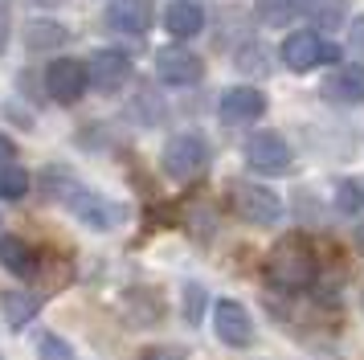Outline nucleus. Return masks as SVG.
<instances>
[{
	"label": "nucleus",
	"mask_w": 364,
	"mask_h": 360,
	"mask_svg": "<svg viewBox=\"0 0 364 360\" xmlns=\"http://www.w3.org/2000/svg\"><path fill=\"white\" fill-rule=\"evenodd\" d=\"M266 282L274 291H287V295L311 287L315 282V254H311V245H307V238L291 233V238H282L270 250V258H266Z\"/></svg>",
	"instance_id": "nucleus-1"
},
{
	"label": "nucleus",
	"mask_w": 364,
	"mask_h": 360,
	"mask_svg": "<svg viewBox=\"0 0 364 360\" xmlns=\"http://www.w3.org/2000/svg\"><path fill=\"white\" fill-rule=\"evenodd\" d=\"M160 164H164V172L172 180L200 176L205 164H209V144H205V135H200V131H181V135H172Z\"/></svg>",
	"instance_id": "nucleus-2"
},
{
	"label": "nucleus",
	"mask_w": 364,
	"mask_h": 360,
	"mask_svg": "<svg viewBox=\"0 0 364 360\" xmlns=\"http://www.w3.org/2000/svg\"><path fill=\"white\" fill-rule=\"evenodd\" d=\"M336 58H340V49L331 41H323L315 29H299L282 41V65L295 70V74H307L315 65H331Z\"/></svg>",
	"instance_id": "nucleus-3"
},
{
	"label": "nucleus",
	"mask_w": 364,
	"mask_h": 360,
	"mask_svg": "<svg viewBox=\"0 0 364 360\" xmlns=\"http://www.w3.org/2000/svg\"><path fill=\"white\" fill-rule=\"evenodd\" d=\"M242 152H246V164L254 172H262V176H282V172H291V144L282 139L279 131H258V135H250Z\"/></svg>",
	"instance_id": "nucleus-4"
},
{
	"label": "nucleus",
	"mask_w": 364,
	"mask_h": 360,
	"mask_svg": "<svg viewBox=\"0 0 364 360\" xmlns=\"http://www.w3.org/2000/svg\"><path fill=\"white\" fill-rule=\"evenodd\" d=\"M46 90H50L53 102L62 107H74L78 98L90 90V74H86V62L78 58H53L50 70H46Z\"/></svg>",
	"instance_id": "nucleus-5"
},
{
	"label": "nucleus",
	"mask_w": 364,
	"mask_h": 360,
	"mask_svg": "<svg viewBox=\"0 0 364 360\" xmlns=\"http://www.w3.org/2000/svg\"><path fill=\"white\" fill-rule=\"evenodd\" d=\"M213 332L225 348H250L254 344V319L237 299H221L213 307Z\"/></svg>",
	"instance_id": "nucleus-6"
},
{
	"label": "nucleus",
	"mask_w": 364,
	"mask_h": 360,
	"mask_svg": "<svg viewBox=\"0 0 364 360\" xmlns=\"http://www.w3.org/2000/svg\"><path fill=\"white\" fill-rule=\"evenodd\" d=\"M233 209L250 226H274V221H282V201L270 189H258V184H237Z\"/></svg>",
	"instance_id": "nucleus-7"
},
{
	"label": "nucleus",
	"mask_w": 364,
	"mask_h": 360,
	"mask_svg": "<svg viewBox=\"0 0 364 360\" xmlns=\"http://www.w3.org/2000/svg\"><path fill=\"white\" fill-rule=\"evenodd\" d=\"M86 74H90V86L102 90V95H115L119 86L132 74V58L123 49H95L90 62H86Z\"/></svg>",
	"instance_id": "nucleus-8"
},
{
	"label": "nucleus",
	"mask_w": 364,
	"mask_h": 360,
	"mask_svg": "<svg viewBox=\"0 0 364 360\" xmlns=\"http://www.w3.org/2000/svg\"><path fill=\"white\" fill-rule=\"evenodd\" d=\"M156 74H160V82H168V86H193V82L205 74V62L184 46H164L156 53Z\"/></svg>",
	"instance_id": "nucleus-9"
},
{
	"label": "nucleus",
	"mask_w": 364,
	"mask_h": 360,
	"mask_svg": "<svg viewBox=\"0 0 364 360\" xmlns=\"http://www.w3.org/2000/svg\"><path fill=\"white\" fill-rule=\"evenodd\" d=\"M151 21H156V0H111V9H107V25L115 33L144 37Z\"/></svg>",
	"instance_id": "nucleus-10"
},
{
	"label": "nucleus",
	"mask_w": 364,
	"mask_h": 360,
	"mask_svg": "<svg viewBox=\"0 0 364 360\" xmlns=\"http://www.w3.org/2000/svg\"><path fill=\"white\" fill-rule=\"evenodd\" d=\"M217 115H221L225 123H254V119L266 115V95L258 86H233V90L221 95Z\"/></svg>",
	"instance_id": "nucleus-11"
},
{
	"label": "nucleus",
	"mask_w": 364,
	"mask_h": 360,
	"mask_svg": "<svg viewBox=\"0 0 364 360\" xmlns=\"http://www.w3.org/2000/svg\"><path fill=\"white\" fill-rule=\"evenodd\" d=\"M66 205L78 213L90 229H111L119 221V205H111V201L99 196L95 189H78V184H74V189L66 193Z\"/></svg>",
	"instance_id": "nucleus-12"
},
{
	"label": "nucleus",
	"mask_w": 364,
	"mask_h": 360,
	"mask_svg": "<svg viewBox=\"0 0 364 360\" xmlns=\"http://www.w3.org/2000/svg\"><path fill=\"white\" fill-rule=\"evenodd\" d=\"M323 95L331 102H348V107H364V65H340L328 82Z\"/></svg>",
	"instance_id": "nucleus-13"
},
{
	"label": "nucleus",
	"mask_w": 364,
	"mask_h": 360,
	"mask_svg": "<svg viewBox=\"0 0 364 360\" xmlns=\"http://www.w3.org/2000/svg\"><path fill=\"white\" fill-rule=\"evenodd\" d=\"M164 29L172 33V37H197L200 29H205V9H200L197 0H172L164 9Z\"/></svg>",
	"instance_id": "nucleus-14"
},
{
	"label": "nucleus",
	"mask_w": 364,
	"mask_h": 360,
	"mask_svg": "<svg viewBox=\"0 0 364 360\" xmlns=\"http://www.w3.org/2000/svg\"><path fill=\"white\" fill-rule=\"evenodd\" d=\"M0 266H4L9 275H17V278H33L37 275V254L29 250L25 238L4 233V238H0Z\"/></svg>",
	"instance_id": "nucleus-15"
},
{
	"label": "nucleus",
	"mask_w": 364,
	"mask_h": 360,
	"mask_svg": "<svg viewBox=\"0 0 364 360\" xmlns=\"http://www.w3.org/2000/svg\"><path fill=\"white\" fill-rule=\"evenodd\" d=\"M0 307H4V319L9 327H25L41 311V295H29V291H4L0 295Z\"/></svg>",
	"instance_id": "nucleus-16"
},
{
	"label": "nucleus",
	"mask_w": 364,
	"mask_h": 360,
	"mask_svg": "<svg viewBox=\"0 0 364 360\" xmlns=\"http://www.w3.org/2000/svg\"><path fill=\"white\" fill-rule=\"evenodd\" d=\"M307 16L319 29H340L348 21V0H307Z\"/></svg>",
	"instance_id": "nucleus-17"
},
{
	"label": "nucleus",
	"mask_w": 364,
	"mask_h": 360,
	"mask_svg": "<svg viewBox=\"0 0 364 360\" xmlns=\"http://www.w3.org/2000/svg\"><path fill=\"white\" fill-rule=\"evenodd\" d=\"M254 9H258L266 25H291L307 9V0H254Z\"/></svg>",
	"instance_id": "nucleus-18"
},
{
	"label": "nucleus",
	"mask_w": 364,
	"mask_h": 360,
	"mask_svg": "<svg viewBox=\"0 0 364 360\" xmlns=\"http://www.w3.org/2000/svg\"><path fill=\"white\" fill-rule=\"evenodd\" d=\"M66 37H70V33L62 29V25H53V21H33L29 33H25V46H29V49H58Z\"/></svg>",
	"instance_id": "nucleus-19"
},
{
	"label": "nucleus",
	"mask_w": 364,
	"mask_h": 360,
	"mask_svg": "<svg viewBox=\"0 0 364 360\" xmlns=\"http://www.w3.org/2000/svg\"><path fill=\"white\" fill-rule=\"evenodd\" d=\"M336 209L348 213V217H356L364 209V184L360 180H340L336 184Z\"/></svg>",
	"instance_id": "nucleus-20"
},
{
	"label": "nucleus",
	"mask_w": 364,
	"mask_h": 360,
	"mask_svg": "<svg viewBox=\"0 0 364 360\" xmlns=\"http://www.w3.org/2000/svg\"><path fill=\"white\" fill-rule=\"evenodd\" d=\"M25 193H29V172L17 168V164L0 168V196H4V201H21Z\"/></svg>",
	"instance_id": "nucleus-21"
},
{
	"label": "nucleus",
	"mask_w": 364,
	"mask_h": 360,
	"mask_svg": "<svg viewBox=\"0 0 364 360\" xmlns=\"http://www.w3.org/2000/svg\"><path fill=\"white\" fill-rule=\"evenodd\" d=\"M237 70H242V74H270L266 46H258V41H246V46L237 49Z\"/></svg>",
	"instance_id": "nucleus-22"
},
{
	"label": "nucleus",
	"mask_w": 364,
	"mask_h": 360,
	"mask_svg": "<svg viewBox=\"0 0 364 360\" xmlns=\"http://www.w3.org/2000/svg\"><path fill=\"white\" fill-rule=\"evenodd\" d=\"M37 360H74V352H70V344L62 340V336H41L37 340Z\"/></svg>",
	"instance_id": "nucleus-23"
},
{
	"label": "nucleus",
	"mask_w": 364,
	"mask_h": 360,
	"mask_svg": "<svg viewBox=\"0 0 364 360\" xmlns=\"http://www.w3.org/2000/svg\"><path fill=\"white\" fill-rule=\"evenodd\" d=\"M200 307H205V287L200 282H188L184 287V319L188 324H200Z\"/></svg>",
	"instance_id": "nucleus-24"
},
{
	"label": "nucleus",
	"mask_w": 364,
	"mask_h": 360,
	"mask_svg": "<svg viewBox=\"0 0 364 360\" xmlns=\"http://www.w3.org/2000/svg\"><path fill=\"white\" fill-rule=\"evenodd\" d=\"M9 33H13V16H9V0H0V53L9 49Z\"/></svg>",
	"instance_id": "nucleus-25"
},
{
	"label": "nucleus",
	"mask_w": 364,
	"mask_h": 360,
	"mask_svg": "<svg viewBox=\"0 0 364 360\" xmlns=\"http://www.w3.org/2000/svg\"><path fill=\"white\" fill-rule=\"evenodd\" d=\"M144 360H184V352L181 348H148Z\"/></svg>",
	"instance_id": "nucleus-26"
},
{
	"label": "nucleus",
	"mask_w": 364,
	"mask_h": 360,
	"mask_svg": "<svg viewBox=\"0 0 364 360\" xmlns=\"http://www.w3.org/2000/svg\"><path fill=\"white\" fill-rule=\"evenodd\" d=\"M352 49H356V58H364V16H356V25H352Z\"/></svg>",
	"instance_id": "nucleus-27"
},
{
	"label": "nucleus",
	"mask_w": 364,
	"mask_h": 360,
	"mask_svg": "<svg viewBox=\"0 0 364 360\" xmlns=\"http://www.w3.org/2000/svg\"><path fill=\"white\" fill-rule=\"evenodd\" d=\"M13 156H17V147H13V139H9V135H0V164L9 168V160H13Z\"/></svg>",
	"instance_id": "nucleus-28"
},
{
	"label": "nucleus",
	"mask_w": 364,
	"mask_h": 360,
	"mask_svg": "<svg viewBox=\"0 0 364 360\" xmlns=\"http://www.w3.org/2000/svg\"><path fill=\"white\" fill-rule=\"evenodd\" d=\"M356 250H360V258H364V221L356 226Z\"/></svg>",
	"instance_id": "nucleus-29"
},
{
	"label": "nucleus",
	"mask_w": 364,
	"mask_h": 360,
	"mask_svg": "<svg viewBox=\"0 0 364 360\" xmlns=\"http://www.w3.org/2000/svg\"><path fill=\"white\" fill-rule=\"evenodd\" d=\"M33 4H41V9H58L62 0H33Z\"/></svg>",
	"instance_id": "nucleus-30"
}]
</instances>
